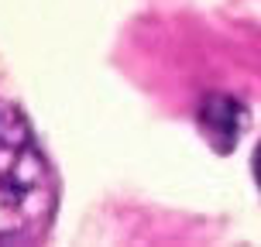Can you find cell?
I'll return each instance as SVG.
<instances>
[{
  "label": "cell",
  "mask_w": 261,
  "mask_h": 247,
  "mask_svg": "<svg viewBox=\"0 0 261 247\" xmlns=\"http://www.w3.org/2000/svg\"><path fill=\"white\" fill-rule=\"evenodd\" d=\"M55 209L52 169L21 110L0 100V240L38 234Z\"/></svg>",
  "instance_id": "6da1fadb"
},
{
  "label": "cell",
  "mask_w": 261,
  "mask_h": 247,
  "mask_svg": "<svg viewBox=\"0 0 261 247\" xmlns=\"http://www.w3.org/2000/svg\"><path fill=\"white\" fill-rule=\"evenodd\" d=\"M254 179L261 185V144H258V151H254Z\"/></svg>",
  "instance_id": "3957f363"
},
{
  "label": "cell",
  "mask_w": 261,
  "mask_h": 247,
  "mask_svg": "<svg viewBox=\"0 0 261 247\" xmlns=\"http://www.w3.org/2000/svg\"><path fill=\"white\" fill-rule=\"evenodd\" d=\"M244 127V106L230 96H213L203 103V130L217 151H230Z\"/></svg>",
  "instance_id": "7a4b0ae2"
}]
</instances>
